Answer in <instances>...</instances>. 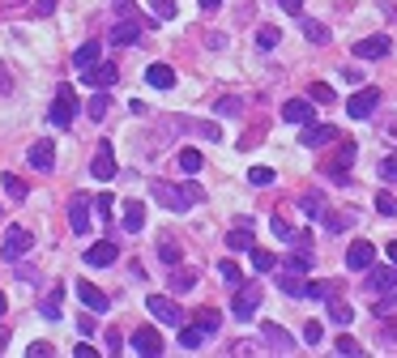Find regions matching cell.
Masks as SVG:
<instances>
[{
	"label": "cell",
	"mask_w": 397,
	"mask_h": 358,
	"mask_svg": "<svg viewBox=\"0 0 397 358\" xmlns=\"http://www.w3.org/2000/svg\"><path fill=\"white\" fill-rule=\"evenodd\" d=\"M111 205H115V201H111L107 192H103V196L94 201V209H98V218H103V222H111Z\"/></svg>",
	"instance_id": "cell-48"
},
{
	"label": "cell",
	"mask_w": 397,
	"mask_h": 358,
	"mask_svg": "<svg viewBox=\"0 0 397 358\" xmlns=\"http://www.w3.org/2000/svg\"><path fill=\"white\" fill-rule=\"evenodd\" d=\"M115 64H107V60H98V64H90V68H81V81L90 85V90H111L115 85Z\"/></svg>",
	"instance_id": "cell-6"
},
{
	"label": "cell",
	"mask_w": 397,
	"mask_h": 358,
	"mask_svg": "<svg viewBox=\"0 0 397 358\" xmlns=\"http://www.w3.org/2000/svg\"><path fill=\"white\" fill-rule=\"evenodd\" d=\"M376 107H381V90H359L351 102H346V111H351V120H372L376 115Z\"/></svg>",
	"instance_id": "cell-7"
},
{
	"label": "cell",
	"mask_w": 397,
	"mask_h": 358,
	"mask_svg": "<svg viewBox=\"0 0 397 358\" xmlns=\"http://www.w3.org/2000/svg\"><path fill=\"white\" fill-rule=\"evenodd\" d=\"M120 222H124V231H128V235H137V231L145 226V209H141L137 201H128V205H124V218H120Z\"/></svg>",
	"instance_id": "cell-24"
},
{
	"label": "cell",
	"mask_w": 397,
	"mask_h": 358,
	"mask_svg": "<svg viewBox=\"0 0 397 358\" xmlns=\"http://www.w3.org/2000/svg\"><path fill=\"white\" fill-rule=\"evenodd\" d=\"M77 111H81V107H77V94H73V85H56V98H51V111H47V120H51L56 128H68Z\"/></svg>",
	"instance_id": "cell-2"
},
{
	"label": "cell",
	"mask_w": 397,
	"mask_h": 358,
	"mask_svg": "<svg viewBox=\"0 0 397 358\" xmlns=\"http://www.w3.org/2000/svg\"><path fill=\"white\" fill-rule=\"evenodd\" d=\"M372 260H376V248L368 243V239H355L351 248H346V269H372Z\"/></svg>",
	"instance_id": "cell-13"
},
{
	"label": "cell",
	"mask_w": 397,
	"mask_h": 358,
	"mask_svg": "<svg viewBox=\"0 0 397 358\" xmlns=\"http://www.w3.org/2000/svg\"><path fill=\"white\" fill-rule=\"evenodd\" d=\"M60 295H64V286L56 282V290H47V299H43V316H47V320L60 316Z\"/></svg>",
	"instance_id": "cell-31"
},
{
	"label": "cell",
	"mask_w": 397,
	"mask_h": 358,
	"mask_svg": "<svg viewBox=\"0 0 397 358\" xmlns=\"http://www.w3.org/2000/svg\"><path fill=\"white\" fill-rule=\"evenodd\" d=\"M329 141H338V128H334V124H304V137H299V145H308V149H321V145H329Z\"/></svg>",
	"instance_id": "cell-11"
},
{
	"label": "cell",
	"mask_w": 397,
	"mask_h": 358,
	"mask_svg": "<svg viewBox=\"0 0 397 358\" xmlns=\"http://www.w3.org/2000/svg\"><path fill=\"white\" fill-rule=\"evenodd\" d=\"M325 303H329V320H334V325H351V320H355V312H351V307H346L338 295H329Z\"/></svg>",
	"instance_id": "cell-28"
},
{
	"label": "cell",
	"mask_w": 397,
	"mask_h": 358,
	"mask_svg": "<svg viewBox=\"0 0 397 358\" xmlns=\"http://www.w3.org/2000/svg\"><path fill=\"white\" fill-rule=\"evenodd\" d=\"M128 346H133L141 358H158L163 354V337H158L154 329H137V333L128 337Z\"/></svg>",
	"instance_id": "cell-10"
},
{
	"label": "cell",
	"mask_w": 397,
	"mask_h": 358,
	"mask_svg": "<svg viewBox=\"0 0 397 358\" xmlns=\"http://www.w3.org/2000/svg\"><path fill=\"white\" fill-rule=\"evenodd\" d=\"M261 337L274 346V354H295V337H291V333H282L278 325H261Z\"/></svg>",
	"instance_id": "cell-17"
},
{
	"label": "cell",
	"mask_w": 397,
	"mask_h": 358,
	"mask_svg": "<svg viewBox=\"0 0 397 358\" xmlns=\"http://www.w3.org/2000/svg\"><path fill=\"white\" fill-rule=\"evenodd\" d=\"M282 120H287V124H299V128L312 124V98H291V102L282 107Z\"/></svg>",
	"instance_id": "cell-15"
},
{
	"label": "cell",
	"mask_w": 397,
	"mask_h": 358,
	"mask_svg": "<svg viewBox=\"0 0 397 358\" xmlns=\"http://www.w3.org/2000/svg\"><path fill=\"white\" fill-rule=\"evenodd\" d=\"M278 38H282V34H278V26H261V30H257V47H261V51H274V47H278Z\"/></svg>",
	"instance_id": "cell-30"
},
{
	"label": "cell",
	"mask_w": 397,
	"mask_h": 358,
	"mask_svg": "<svg viewBox=\"0 0 397 358\" xmlns=\"http://www.w3.org/2000/svg\"><path fill=\"white\" fill-rule=\"evenodd\" d=\"M274 179H278V175H274L269 167H252V171H248V184H252V188H269Z\"/></svg>",
	"instance_id": "cell-33"
},
{
	"label": "cell",
	"mask_w": 397,
	"mask_h": 358,
	"mask_svg": "<svg viewBox=\"0 0 397 358\" xmlns=\"http://www.w3.org/2000/svg\"><path fill=\"white\" fill-rule=\"evenodd\" d=\"M98 56H103L98 43H81V47L73 51V64H77V68H90V64H98Z\"/></svg>",
	"instance_id": "cell-26"
},
{
	"label": "cell",
	"mask_w": 397,
	"mask_h": 358,
	"mask_svg": "<svg viewBox=\"0 0 397 358\" xmlns=\"http://www.w3.org/2000/svg\"><path fill=\"white\" fill-rule=\"evenodd\" d=\"M299 30H304L308 43H329V30H325L321 21H312V17H299Z\"/></svg>",
	"instance_id": "cell-27"
},
{
	"label": "cell",
	"mask_w": 397,
	"mask_h": 358,
	"mask_svg": "<svg viewBox=\"0 0 397 358\" xmlns=\"http://www.w3.org/2000/svg\"><path fill=\"white\" fill-rule=\"evenodd\" d=\"M0 346H4V333H0Z\"/></svg>",
	"instance_id": "cell-59"
},
{
	"label": "cell",
	"mask_w": 397,
	"mask_h": 358,
	"mask_svg": "<svg viewBox=\"0 0 397 358\" xmlns=\"http://www.w3.org/2000/svg\"><path fill=\"white\" fill-rule=\"evenodd\" d=\"M30 248H34V235H30L26 226H9V231H4V243H0V256H4L9 265H17Z\"/></svg>",
	"instance_id": "cell-3"
},
{
	"label": "cell",
	"mask_w": 397,
	"mask_h": 358,
	"mask_svg": "<svg viewBox=\"0 0 397 358\" xmlns=\"http://www.w3.org/2000/svg\"><path fill=\"white\" fill-rule=\"evenodd\" d=\"M218 4H222V0H201V9H218Z\"/></svg>",
	"instance_id": "cell-56"
},
{
	"label": "cell",
	"mask_w": 397,
	"mask_h": 358,
	"mask_svg": "<svg viewBox=\"0 0 397 358\" xmlns=\"http://www.w3.org/2000/svg\"><path fill=\"white\" fill-rule=\"evenodd\" d=\"M115 256H120V248H115V243H107V239H103V243H90V248H86V256H81V260H86V265H90V269H107V265H115Z\"/></svg>",
	"instance_id": "cell-12"
},
{
	"label": "cell",
	"mask_w": 397,
	"mask_h": 358,
	"mask_svg": "<svg viewBox=\"0 0 397 358\" xmlns=\"http://www.w3.org/2000/svg\"><path fill=\"white\" fill-rule=\"evenodd\" d=\"M180 342H184V350H197V346L205 342V329H201V325H192V329H180Z\"/></svg>",
	"instance_id": "cell-37"
},
{
	"label": "cell",
	"mask_w": 397,
	"mask_h": 358,
	"mask_svg": "<svg viewBox=\"0 0 397 358\" xmlns=\"http://www.w3.org/2000/svg\"><path fill=\"white\" fill-rule=\"evenodd\" d=\"M150 4H154V13H158L163 21H171V17H175V0H150Z\"/></svg>",
	"instance_id": "cell-46"
},
{
	"label": "cell",
	"mask_w": 397,
	"mask_h": 358,
	"mask_svg": "<svg viewBox=\"0 0 397 358\" xmlns=\"http://www.w3.org/2000/svg\"><path fill=\"white\" fill-rule=\"evenodd\" d=\"M0 179H4V192H9L13 201H26V192H30L26 179H17V175H0Z\"/></svg>",
	"instance_id": "cell-34"
},
{
	"label": "cell",
	"mask_w": 397,
	"mask_h": 358,
	"mask_svg": "<svg viewBox=\"0 0 397 358\" xmlns=\"http://www.w3.org/2000/svg\"><path fill=\"white\" fill-rule=\"evenodd\" d=\"M385 132H389V137L397 141V120H389V124H385Z\"/></svg>",
	"instance_id": "cell-55"
},
{
	"label": "cell",
	"mask_w": 397,
	"mask_h": 358,
	"mask_svg": "<svg viewBox=\"0 0 397 358\" xmlns=\"http://www.w3.org/2000/svg\"><path fill=\"white\" fill-rule=\"evenodd\" d=\"M304 342L316 346V342H321V325H308V329H304Z\"/></svg>",
	"instance_id": "cell-52"
},
{
	"label": "cell",
	"mask_w": 397,
	"mask_h": 358,
	"mask_svg": "<svg viewBox=\"0 0 397 358\" xmlns=\"http://www.w3.org/2000/svg\"><path fill=\"white\" fill-rule=\"evenodd\" d=\"M197 325H201L205 333H218V325H222V316H218L214 307H205V312H197Z\"/></svg>",
	"instance_id": "cell-39"
},
{
	"label": "cell",
	"mask_w": 397,
	"mask_h": 358,
	"mask_svg": "<svg viewBox=\"0 0 397 358\" xmlns=\"http://www.w3.org/2000/svg\"><path fill=\"white\" fill-rule=\"evenodd\" d=\"M269 231H274V235H278V239H287V243H291V239H295V231H291V226H287V218H274V222H269Z\"/></svg>",
	"instance_id": "cell-44"
},
{
	"label": "cell",
	"mask_w": 397,
	"mask_h": 358,
	"mask_svg": "<svg viewBox=\"0 0 397 358\" xmlns=\"http://www.w3.org/2000/svg\"><path fill=\"white\" fill-rule=\"evenodd\" d=\"M180 167H184L188 175H197V171L205 167V158H201V149H184V154H180Z\"/></svg>",
	"instance_id": "cell-32"
},
{
	"label": "cell",
	"mask_w": 397,
	"mask_h": 358,
	"mask_svg": "<svg viewBox=\"0 0 397 358\" xmlns=\"http://www.w3.org/2000/svg\"><path fill=\"white\" fill-rule=\"evenodd\" d=\"M68 226H73V235H86L90 231V196L86 192H73L68 196Z\"/></svg>",
	"instance_id": "cell-8"
},
{
	"label": "cell",
	"mask_w": 397,
	"mask_h": 358,
	"mask_svg": "<svg viewBox=\"0 0 397 358\" xmlns=\"http://www.w3.org/2000/svg\"><path fill=\"white\" fill-rule=\"evenodd\" d=\"M227 248L231 252H252L257 243H252V218H239V226L227 235Z\"/></svg>",
	"instance_id": "cell-16"
},
{
	"label": "cell",
	"mask_w": 397,
	"mask_h": 358,
	"mask_svg": "<svg viewBox=\"0 0 397 358\" xmlns=\"http://www.w3.org/2000/svg\"><path fill=\"white\" fill-rule=\"evenodd\" d=\"M150 196L158 201V205H167L171 214H184V209H192L197 201H205V192L188 179V184H167V179H154L150 184Z\"/></svg>",
	"instance_id": "cell-1"
},
{
	"label": "cell",
	"mask_w": 397,
	"mask_h": 358,
	"mask_svg": "<svg viewBox=\"0 0 397 358\" xmlns=\"http://www.w3.org/2000/svg\"><path fill=\"white\" fill-rule=\"evenodd\" d=\"M77 299H81L90 312H107V307H111V299H107L94 282H81V286H77Z\"/></svg>",
	"instance_id": "cell-20"
},
{
	"label": "cell",
	"mask_w": 397,
	"mask_h": 358,
	"mask_svg": "<svg viewBox=\"0 0 397 358\" xmlns=\"http://www.w3.org/2000/svg\"><path fill=\"white\" fill-rule=\"evenodd\" d=\"M90 175H94V179H115V154H111L107 141H98V149H94V158H90Z\"/></svg>",
	"instance_id": "cell-9"
},
{
	"label": "cell",
	"mask_w": 397,
	"mask_h": 358,
	"mask_svg": "<svg viewBox=\"0 0 397 358\" xmlns=\"http://www.w3.org/2000/svg\"><path fill=\"white\" fill-rule=\"evenodd\" d=\"M107 111H111V98H107V90H98V94L90 98L86 115H90V120H107Z\"/></svg>",
	"instance_id": "cell-29"
},
{
	"label": "cell",
	"mask_w": 397,
	"mask_h": 358,
	"mask_svg": "<svg viewBox=\"0 0 397 358\" xmlns=\"http://www.w3.org/2000/svg\"><path fill=\"white\" fill-rule=\"evenodd\" d=\"M334 350H338V354H342V358H359V354H364V350H359V346H355L351 337H342V342H338Z\"/></svg>",
	"instance_id": "cell-47"
},
{
	"label": "cell",
	"mask_w": 397,
	"mask_h": 358,
	"mask_svg": "<svg viewBox=\"0 0 397 358\" xmlns=\"http://www.w3.org/2000/svg\"><path fill=\"white\" fill-rule=\"evenodd\" d=\"M299 205L308 209V218H321V214H325V205H321V196H316V192H308V196H299Z\"/></svg>",
	"instance_id": "cell-41"
},
{
	"label": "cell",
	"mask_w": 397,
	"mask_h": 358,
	"mask_svg": "<svg viewBox=\"0 0 397 358\" xmlns=\"http://www.w3.org/2000/svg\"><path fill=\"white\" fill-rule=\"evenodd\" d=\"M4 307H9V303H4V295H0V316H4Z\"/></svg>",
	"instance_id": "cell-58"
},
{
	"label": "cell",
	"mask_w": 397,
	"mask_h": 358,
	"mask_svg": "<svg viewBox=\"0 0 397 358\" xmlns=\"http://www.w3.org/2000/svg\"><path fill=\"white\" fill-rule=\"evenodd\" d=\"M137 38H141V21H133V17H120V21L111 26V43L128 47V43H137Z\"/></svg>",
	"instance_id": "cell-18"
},
{
	"label": "cell",
	"mask_w": 397,
	"mask_h": 358,
	"mask_svg": "<svg viewBox=\"0 0 397 358\" xmlns=\"http://www.w3.org/2000/svg\"><path fill=\"white\" fill-rule=\"evenodd\" d=\"M355 56H359V60H385V56H389V38H385V34L364 38V43H355Z\"/></svg>",
	"instance_id": "cell-14"
},
{
	"label": "cell",
	"mask_w": 397,
	"mask_h": 358,
	"mask_svg": "<svg viewBox=\"0 0 397 358\" xmlns=\"http://www.w3.org/2000/svg\"><path fill=\"white\" fill-rule=\"evenodd\" d=\"M252 265H257V273H269V269H278V256H274V252L252 248Z\"/></svg>",
	"instance_id": "cell-35"
},
{
	"label": "cell",
	"mask_w": 397,
	"mask_h": 358,
	"mask_svg": "<svg viewBox=\"0 0 397 358\" xmlns=\"http://www.w3.org/2000/svg\"><path fill=\"white\" fill-rule=\"evenodd\" d=\"M158 260H163V265H180V248H175V243H163V248H158Z\"/></svg>",
	"instance_id": "cell-45"
},
{
	"label": "cell",
	"mask_w": 397,
	"mask_h": 358,
	"mask_svg": "<svg viewBox=\"0 0 397 358\" xmlns=\"http://www.w3.org/2000/svg\"><path fill=\"white\" fill-rule=\"evenodd\" d=\"M368 290H376V295H385V290H397V265H393V269H372V278H368Z\"/></svg>",
	"instance_id": "cell-23"
},
{
	"label": "cell",
	"mask_w": 397,
	"mask_h": 358,
	"mask_svg": "<svg viewBox=\"0 0 397 358\" xmlns=\"http://www.w3.org/2000/svg\"><path fill=\"white\" fill-rule=\"evenodd\" d=\"M30 167L34 171H51L56 167V145L51 141H34L30 145Z\"/></svg>",
	"instance_id": "cell-19"
},
{
	"label": "cell",
	"mask_w": 397,
	"mask_h": 358,
	"mask_svg": "<svg viewBox=\"0 0 397 358\" xmlns=\"http://www.w3.org/2000/svg\"><path fill=\"white\" fill-rule=\"evenodd\" d=\"M235 107H239V102H235V98H222V102H218V115H239V111H235Z\"/></svg>",
	"instance_id": "cell-51"
},
{
	"label": "cell",
	"mask_w": 397,
	"mask_h": 358,
	"mask_svg": "<svg viewBox=\"0 0 397 358\" xmlns=\"http://www.w3.org/2000/svg\"><path fill=\"white\" fill-rule=\"evenodd\" d=\"M278 4H282L287 13H299V4H304V0H278Z\"/></svg>",
	"instance_id": "cell-54"
},
{
	"label": "cell",
	"mask_w": 397,
	"mask_h": 358,
	"mask_svg": "<svg viewBox=\"0 0 397 358\" xmlns=\"http://www.w3.org/2000/svg\"><path fill=\"white\" fill-rule=\"evenodd\" d=\"M145 81H150L154 90H171V85H175V68H171V64H150V68H145Z\"/></svg>",
	"instance_id": "cell-22"
},
{
	"label": "cell",
	"mask_w": 397,
	"mask_h": 358,
	"mask_svg": "<svg viewBox=\"0 0 397 358\" xmlns=\"http://www.w3.org/2000/svg\"><path fill=\"white\" fill-rule=\"evenodd\" d=\"M376 209H381V218H397V196L381 192V196H376Z\"/></svg>",
	"instance_id": "cell-40"
},
{
	"label": "cell",
	"mask_w": 397,
	"mask_h": 358,
	"mask_svg": "<svg viewBox=\"0 0 397 358\" xmlns=\"http://www.w3.org/2000/svg\"><path fill=\"white\" fill-rule=\"evenodd\" d=\"M351 162H355V145H342L338 158H334V167H329V179H334V184H351V179H346Z\"/></svg>",
	"instance_id": "cell-21"
},
{
	"label": "cell",
	"mask_w": 397,
	"mask_h": 358,
	"mask_svg": "<svg viewBox=\"0 0 397 358\" xmlns=\"http://www.w3.org/2000/svg\"><path fill=\"white\" fill-rule=\"evenodd\" d=\"M389 260L397 265V243H389Z\"/></svg>",
	"instance_id": "cell-57"
},
{
	"label": "cell",
	"mask_w": 397,
	"mask_h": 358,
	"mask_svg": "<svg viewBox=\"0 0 397 358\" xmlns=\"http://www.w3.org/2000/svg\"><path fill=\"white\" fill-rule=\"evenodd\" d=\"M257 307H261V282H248V286H239V290H235V299H231V316L248 320Z\"/></svg>",
	"instance_id": "cell-5"
},
{
	"label": "cell",
	"mask_w": 397,
	"mask_h": 358,
	"mask_svg": "<svg viewBox=\"0 0 397 358\" xmlns=\"http://www.w3.org/2000/svg\"><path fill=\"white\" fill-rule=\"evenodd\" d=\"M381 179L397 184V158H385V162H381Z\"/></svg>",
	"instance_id": "cell-49"
},
{
	"label": "cell",
	"mask_w": 397,
	"mask_h": 358,
	"mask_svg": "<svg viewBox=\"0 0 397 358\" xmlns=\"http://www.w3.org/2000/svg\"><path fill=\"white\" fill-rule=\"evenodd\" d=\"M278 282H282V295H291V299H308V282H304L299 273H291V269H287Z\"/></svg>",
	"instance_id": "cell-25"
},
{
	"label": "cell",
	"mask_w": 397,
	"mask_h": 358,
	"mask_svg": "<svg viewBox=\"0 0 397 358\" xmlns=\"http://www.w3.org/2000/svg\"><path fill=\"white\" fill-rule=\"evenodd\" d=\"M218 273H222V282H227V286H239V265L222 260V265H218Z\"/></svg>",
	"instance_id": "cell-42"
},
{
	"label": "cell",
	"mask_w": 397,
	"mask_h": 358,
	"mask_svg": "<svg viewBox=\"0 0 397 358\" xmlns=\"http://www.w3.org/2000/svg\"><path fill=\"white\" fill-rule=\"evenodd\" d=\"M9 90H13V77H9V68L0 64V94H9Z\"/></svg>",
	"instance_id": "cell-53"
},
{
	"label": "cell",
	"mask_w": 397,
	"mask_h": 358,
	"mask_svg": "<svg viewBox=\"0 0 397 358\" xmlns=\"http://www.w3.org/2000/svg\"><path fill=\"white\" fill-rule=\"evenodd\" d=\"M192 286H197V273H184V269L171 273V290H175V295H188Z\"/></svg>",
	"instance_id": "cell-36"
},
{
	"label": "cell",
	"mask_w": 397,
	"mask_h": 358,
	"mask_svg": "<svg viewBox=\"0 0 397 358\" xmlns=\"http://www.w3.org/2000/svg\"><path fill=\"white\" fill-rule=\"evenodd\" d=\"M145 307H150V316H154L158 325H171V329H180V325H184L180 303H175V299H167V295H150V299H145Z\"/></svg>",
	"instance_id": "cell-4"
},
{
	"label": "cell",
	"mask_w": 397,
	"mask_h": 358,
	"mask_svg": "<svg viewBox=\"0 0 397 358\" xmlns=\"http://www.w3.org/2000/svg\"><path fill=\"white\" fill-rule=\"evenodd\" d=\"M26 354H30V358H47V354H51V346H47V342H34Z\"/></svg>",
	"instance_id": "cell-50"
},
{
	"label": "cell",
	"mask_w": 397,
	"mask_h": 358,
	"mask_svg": "<svg viewBox=\"0 0 397 358\" xmlns=\"http://www.w3.org/2000/svg\"><path fill=\"white\" fill-rule=\"evenodd\" d=\"M312 102H334V85L316 81V85H312Z\"/></svg>",
	"instance_id": "cell-43"
},
{
	"label": "cell",
	"mask_w": 397,
	"mask_h": 358,
	"mask_svg": "<svg viewBox=\"0 0 397 358\" xmlns=\"http://www.w3.org/2000/svg\"><path fill=\"white\" fill-rule=\"evenodd\" d=\"M351 222H355V218H351V214H334V218H329V214H325V231H329V235H342V231H346V226H351Z\"/></svg>",
	"instance_id": "cell-38"
}]
</instances>
